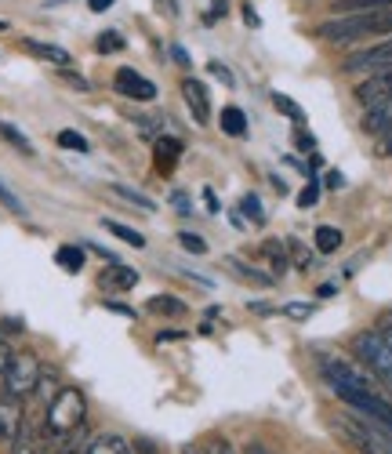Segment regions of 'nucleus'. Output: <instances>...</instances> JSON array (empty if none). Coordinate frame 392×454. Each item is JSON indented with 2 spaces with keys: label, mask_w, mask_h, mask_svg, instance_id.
<instances>
[{
  "label": "nucleus",
  "mask_w": 392,
  "mask_h": 454,
  "mask_svg": "<svg viewBox=\"0 0 392 454\" xmlns=\"http://www.w3.org/2000/svg\"><path fill=\"white\" fill-rule=\"evenodd\" d=\"M208 454H237V450H232V443H229V440H215V443L208 447Z\"/></svg>",
  "instance_id": "e433bc0d"
},
{
  "label": "nucleus",
  "mask_w": 392,
  "mask_h": 454,
  "mask_svg": "<svg viewBox=\"0 0 392 454\" xmlns=\"http://www.w3.org/2000/svg\"><path fill=\"white\" fill-rule=\"evenodd\" d=\"M225 262H229V270H232V273H240L244 280H255V284H272V277L258 273L255 266H244V262H240V258H225Z\"/></svg>",
  "instance_id": "393cba45"
},
{
  "label": "nucleus",
  "mask_w": 392,
  "mask_h": 454,
  "mask_svg": "<svg viewBox=\"0 0 392 454\" xmlns=\"http://www.w3.org/2000/svg\"><path fill=\"white\" fill-rule=\"evenodd\" d=\"M55 262H59L66 273H81L84 270V251L81 247H59L55 251Z\"/></svg>",
  "instance_id": "aec40b11"
},
{
  "label": "nucleus",
  "mask_w": 392,
  "mask_h": 454,
  "mask_svg": "<svg viewBox=\"0 0 392 454\" xmlns=\"http://www.w3.org/2000/svg\"><path fill=\"white\" fill-rule=\"evenodd\" d=\"M8 360H12V353L4 349V342H0V371H4V364H8Z\"/></svg>",
  "instance_id": "c03bdc74"
},
{
  "label": "nucleus",
  "mask_w": 392,
  "mask_h": 454,
  "mask_svg": "<svg viewBox=\"0 0 392 454\" xmlns=\"http://www.w3.org/2000/svg\"><path fill=\"white\" fill-rule=\"evenodd\" d=\"M218 12H222V15H225V0H215V8H211V15H208V19H215V15H218Z\"/></svg>",
  "instance_id": "a18cd8bd"
},
{
  "label": "nucleus",
  "mask_w": 392,
  "mask_h": 454,
  "mask_svg": "<svg viewBox=\"0 0 392 454\" xmlns=\"http://www.w3.org/2000/svg\"><path fill=\"white\" fill-rule=\"evenodd\" d=\"M352 349H357V356L371 367V374H378L381 382L392 386V342L388 338H381L378 331H364L352 338Z\"/></svg>",
  "instance_id": "7ed1b4c3"
},
{
  "label": "nucleus",
  "mask_w": 392,
  "mask_h": 454,
  "mask_svg": "<svg viewBox=\"0 0 392 454\" xmlns=\"http://www.w3.org/2000/svg\"><path fill=\"white\" fill-rule=\"evenodd\" d=\"M317 197H320V182L312 178L302 193H298V207H317Z\"/></svg>",
  "instance_id": "c756f323"
},
{
  "label": "nucleus",
  "mask_w": 392,
  "mask_h": 454,
  "mask_svg": "<svg viewBox=\"0 0 392 454\" xmlns=\"http://www.w3.org/2000/svg\"><path fill=\"white\" fill-rule=\"evenodd\" d=\"M222 131L232 135V138H244L247 135V121H244V113L237 106H225L222 109Z\"/></svg>",
  "instance_id": "dca6fc26"
},
{
  "label": "nucleus",
  "mask_w": 392,
  "mask_h": 454,
  "mask_svg": "<svg viewBox=\"0 0 392 454\" xmlns=\"http://www.w3.org/2000/svg\"><path fill=\"white\" fill-rule=\"evenodd\" d=\"M312 240H317V251H320V254H334V251L341 247V230H334V225H320Z\"/></svg>",
  "instance_id": "f3484780"
},
{
  "label": "nucleus",
  "mask_w": 392,
  "mask_h": 454,
  "mask_svg": "<svg viewBox=\"0 0 392 454\" xmlns=\"http://www.w3.org/2000/svg\"><path fill=\"white\" fill-rule=\"evenodd\" d=\"M55 454H88L84 447H76V443H66V447H59Z\"/></svg>",
  "instance_id": "58836bf2"
},
{
  "label": "nucleus",
  "mask_w": 392,
  "mask_h": 454,
  "mask_svg": "<svg viewBox=\"0 0 392 454\" xmlns=\"http://www.w3.org/2000/svg\"><path fill=\"white\" fill-rule=\"evenodd\" d=\"M59 145L62 149H73V153H88V149H91L81 131H59Z\"/></svg>",
  "instance_id": "a878e982"
},
{
  "label": "nucleus",
  "mask_w": 392,
  "mask_h": 454,
  "mask_svg": "<svg viewBox=\"0 0 392 454\" xmlns=\"http://www.w3.org/2000/svg\"><path fill=\"white\" fill-rule=\"evenodd\" d=\"M4 393H12V396H26V393H33L36 386H41V364H36V356H29V353H12V360L4 364Z\"/></svg>",
  "instance_id": "20e7f679"
},
{
  "label": "nucleus",
  "mask_w": 392,
  "mask_h": 454,
  "mask_svg": "<svg viewBox=\"0 0 392 454\" xmlns=\"http://www.w3.org/2000/svg\"><path fill=\"white\" fill-rule=\"evenodd\" d=\"M280 313L291 317V320H309V317H312V306H309V301H287Z\"/></svg>",
  "instance_id": "c85d7f7f"
},
{
  "label": "nucleus",
  "mask_w": 392,
  "mask_h": 454,
  "mask_svg": "<svg viewBox=\"0 0 392 454\" xmlns=\"http://www.w3.org/2000/svg\"><path fill=\"white\" fill-rule=\"evenodd\" d=\"M208 69H211V73H215V77H218V81H222V84H232V73H229V69H225V66H222V62H211V66H208Z\"/></svg>",
  "instance_id": "c9c22d12"
},
{
  "label": "nucleus",
  "mask_w": 392,
  "mask_h": 454,
  "mask_svg": "<svg viewBox=\"0 0 392 454\" xmlns=\"http://www.w3.org/2000/svg\"><path fill=\"white\" fill-rule=\"evenodd\" d=\"M178 240H182V247H185V251H196V254H204V251H208L204 237H192V233H178Z\"/></svg>",
  "instance_id": "473e14b6"
},
{
  "label": "nucleus",
  "mask_w": 392,
  "mask_h": 454,
  "mask_svg": "<svg viewBox=\"0 0 392 454\" xmlns=\"http://www.w3.org/2000/svg\"><path fill=\"white\" fill-rule=\"evenodd\" d=\"M357 98L371 109V106H378V102H388L392 98V69H378L374 77H367L360 88H357Z\"/></svg>",
  "instance_id": "6e6552de"
},
{
  "label": "nucleus",
  "mask_w": 392,
  "mask_h": 454,
  "mask_svg": "<svg viewBox=\"0 0 392 454\" xmlns=\"http://www.w3.org/2000/svg\"><path fill=\"white\" fill-rule=\"evenodd\" d=\"M240 207H244V215H247L255 225H262V222H265V211H262L258 197H244V200H240Z\"/></svg>",
  "instance_id": "7c9ffc66"
},
{
  "label": "nucleus",
  "mask_w": 392,
  "mask_h": 454,
  "mask_svg": "<svg viewBox=\"0 0 392 454\" xmlns=\"http://www.w3.org/2000/svg\"><path fill=\"white\" fill-rule=\"evenodd\" d=\"M262 258H269V266L277 270V273H284L287 270V251L277 244V240H269V244H262Z\"/></svg>",
  "instance_id": "5701e85b"
},
{
  "label": "nucleus",
  "mask_w": 392,
  "mask_h": 454,
  "mask_svg": "<svg viewBox=\"0 0 392 454\" xmlns=\"http://www.w3.org/2000/svg\"><path fill=\"white\" fill-rule=\"evenodd\" d=\"M19 429H22V396L4 393L0 396V443L15 440Z\"/></svg>",
  "instance_id": "1a4fd4ad"
},
{
  "label": "nucleus",
  "mask_w": 392,
  "mask_h": 454,
  "mask_svg": "<svg viewBox=\"0 0 392 454\" xmlns=\"http://www.w3.org/2000/svg\"><path fill=\"white\" fill-rule=\"evenodd\" d=\"M88 8H91L95 15H102V12H109V8H113V0H88Z\"/></svg>",
  "instance_id": "4c0bfd02"
},
{
  "label": "nucleus",
  "mask_w": 392,
  "mask_h": 454,
  "mask_svg": "<svg viewBox=\"0 0 392 454\" xmlns=\"http://www.w3.org/2000/svg\"><path fill=\"white\" fill-rule=\"evenodd\" d=\"M378 334H381V338H388V342H392V309L378 317Z\"/></svg>",
  "instance_id": "f704fd0d"
},
{
  "label": "nucleus",
  "mask_w": 392,
  "mask_h": 454,
  "mask_svg": "<svg viewBox=\"0 0 392 454\" xmlns=\"http://www.w3.org/2000/svg\"><path fill=\"white\" fill-rule=\"evenodd\" d=\"M44 440L48 436H41L36 429H19L15 433V440H12V454H44Z\"/></svg>",
  "instance_id": "f8f14e48"
},
{
  "label": "nucleus",
  "mask_w": 392,
  "mask_h": 454,
  "mask_svg": "<svg viewBox=\"0 0 392 454\" xmlns=\"http://www.w3.org/2000/svg\"><path fill=\"white\" fill-rule=\"evenodd\" d=\"M298 149H312V135H305V131H298Z\"/></svg>",
  "instance_id": "a19ab883"
},
{
  "label": "nucleus",
  "mask_w": 392,
  "mask_h": 454,
  "mask_svg": "<svg viewBox=\"0 0 392 454\" xmlns=\"http://www.w3.org/2000/svg\"><path fill=\"white\" fill-rule=\"evenodd\" d=\"M121 48H124V36H121V33H113V29H109V33H102V36H98V51H102V55L121 51Z\"/></svg>",
  "instance_id": "cd10ccee"
},
{
  "label": "nucleus",
  "mask_w": 392,
  "mask_h": 454,
  "mask_svg": "<svg viewBox=\"0 0 392 454\" xmlns=\"http://www.w3.org/2000/svg\"><path fill=\"white\" fill-rule=\"evenodd\" d=\"M182 98H185L196 124H211V95H208V88L200 81H192V77L182 81Z\"/></svg>",
  "instance_id": "0eeeda50"
},
{
  "label": "nucleus",
  "mask_w": 392,
  "mask_h": 454,
  "mask_svg": "<svg viewBox=\"0 0 392 454\" xmlns=\"http://www.w3.org/2000/svg\"><path fill=\"white\" fill-rule=\"evenodd\" d=\"M22 51L36 55V59H48L55 66H69V51L59 48V44H44V41H22Z\"/></svg>",
  "instance_id": "ddd939ff"
},
{
  "label": "nucleus",
  "mask_w": 392,
  "mask_h": 454,
  "mask_svg": "<svg viewBox=\"0 0 392 454\" xmlns=\"http://www.w3.org/2000/svg\"><path fill=\"white\" fill-rule=\"evenodd\" d=\"M0 138H4V142H12L15 149H22V153H33V145H29V138L15 128V124H4V121H0Z\"/></svg>",
  "instance_id": "b1692460"
},
{
  "label": "nucleus",
  "mask_w": 392,
  "mask_h": 454,
  "mask_svg": "<svg viewBox=\"0 0 392 454\" xmlns=\"http://www.w3.org/2000/svg\"><path fill=\"white\" fill-rule=\"evenodd\" d=\"M0 204H4L8 211H15V215H26V207H22V200L12 193V189L4 185V182H0Z\"/></svg>",
  "instance_id": "2f4dec72"
},
{
  "label": "nucleus",
  "mask_w": 392,
  "mask_h": 454,
  "mask_svg": "<svg viewBox=\"0 0 392 454\" xmlns=\"http://www.w3.org/2000/svg\"><path fill=\"white\" fill-rule=\"evenodd\" d=\"M244 454H272L269 447H262V443H247V450Z\"/></svg>",
  "instance_id": "79ce46f5"
},
{
  "label": "nucleus",
  "mask_w": 392,
  "mask_h": 454,
  "mask_svg": "<svg viewBox=\"0 0 392 454\" xmlns=\"http://www.w3.org/2000/svg\"><path fill=\"white\" fill-rule=\"evenodd\" d=\"M84 393L81 389H59L55 393V400L48 403V419H44V433H48V440L55 436H69V433H76L81 429V422H84Z\"/></svg>",
  "instance_id": "f03ea898"
},
{
  "label": "nucleus",
  "mask_w": 392,
  "mask_h": 454,
  "mask_svg": "<svg viewBox=\"0 0 392 454\" xmlns=\"http://www.w3.org/2000/svg\"><path fill=\"white\" fill-rule=\"evenodd\" d=\"M109 193H116L121 200H131V204L142 207V211H156V204H153L145 193H138V189H131V185H109Z\"/></svg>",
  "instance_id": "412c9836"
},
{
  "label": "nucleus",
  "mask_w": 392,
  "mask_h": 454,
  "mask_svg": "<svg viewBox=\"0 0 392 454\" xmlns=\"http://www.w3.org/2000/svg\"><path fill=\"white\" fill-rule=\"evenodd\" d=\"M204 200H208V207H211V211H218V197H215V189H204Z\"/></svg>",
  "instance_id": "ea45409f"
},
{
  "label": "nucleus",
  "mask_w": 392,
  "mask_h": 454,
  "mask_svg": "<svg viewBox=\"0 0 392 454\" xmlns=\"http://www.w3.org/2000/svg\"><path fill=\"white\" fill-rule=\"evenodd\" d=\"M272 106H277V109H284V113H287V117H291L294 124H302V121H305V113H302V106H298L294 98L280 95V91H277V95H272Z\"/></svg>",
  "instance_id": "bb28decb"
},
{
  "label": "nucleus",
  "mask_w": 392,
  "mask_h": 454,
  "mask_svg": "<svg viewBox=\"0 0 392 454\" xmlns=\"http://www.w3.org/2000/svg\"><path fill=\"white\" fill-rule=\"evenodd\" d=\"M109 309H113V313H124V317H135L128 306H121V301H109Z\"/></svg>",
  "instance_id": "37998d69"
},
{
  "label": "nucleus",
  "mask_w": 392,
  "mask_h": 454,
  "mask_svg": "<svg viewBox=\"0 0 392 454\" xmlns=\"http://www.w3.org/2000/svg\"><path fill=\"white\" fill-rule=\"evenodd\" d=\"M145 309L149 313H161V317H185V301L168 298V294H156V298L145 301Z\"/></svg>",
  "instance_id": "2eb2a0df"
},
{
  "label": "nucleus",
  "mask_w": 392,
  "mask_h": 454,
  "mask_svg": "<svg viewBox=\"0 0 392 454\" xmlns=\"http://www.w3.org/2000/svg\"><path fill=\"white\" fill-rule=\"evenodd\" d=\"M378 157H392V124L378 135Z\"/></svg>",
  "instance_id": "72a5a7b5"
},
{
  "label": "nucleus",
  "mask_w": 392,
  "mask_h": 454,
  "mask_svg": "<svg viewBox=\"0 0 392 454\" xmlns=\"http://www.w3.org/2000/svg\"><path fill=\"white\" fill-rule=\"evenodd\" d=\"M182 142L178 138H171V135H164V138H156L153 142V160H156V168H161L164 175L168 171H175V164H178V157H182Z\"/></svg>",
  "instance_id": "9b49d317"
},
{
  "label": "nucleus",
  "mask_w": 392,
  "mask_h": 454,
  "mask_svg": "<svg viewBox=\"0 0 392 454\" xmlns=\"http://www.w3.org/2000/svg\"><path fill=\"white\" fill-rule=\"evenodd\" d=\"M324 41L349 44V41H364V36H388L392 33V8H374V12H349L338 15L324 26H317Z\"/></svg>",
  "instance_id": "f257e3e1"
},
{
  "label": "nucleus",
  "mask_w": 392,
  "mask_h": 454,
  "mask_svg": "<svg viewBox=\"0 0 392 454\" xmlns=\"http://www.w3.org/2000/svg\"><path fill=\"white\" fill-rule=\"evenodd\" d=\"M345 69L349 73H378V69H392V36L388 41H381V44H374V48H364V51H357L349 62H345Z\"/></svg>",
  "instance_id": "39448f33"
},
{
  "label": "nucleus",
  "mask_w": 392,
  "mask_h": 454,
  "mask_svg": "<svg viewBox=\"0 0 392 454\" xmlns=\"http://www.w3.org/2000/svg\"><path fill=\"white\" fill-rule=\"evenodd\" d=\"M98 284L106 291H128V287L138 284V273L131 266H124V262H109V266L102 270V277H98Z\"/></svg>",
  "instance_id": "9d476101"
},
{
  "label": "nucleus",
  "mask_w": 392,
  "mask_h": 454,
  "mask_svg": "<svg viewBox=\"0 0 392 454\" xmlns=\"http://www.w3.org/2000/svg\"><path fill=\"white\" fill-rule=\"evenodd\" d=\"M88 454H131V447L121 440V436H98V440H91V447H88Z\"/></svg>",
  "instance_id": "a211bd4d"
},
{
  "label": "nucleus",
  "mask_w": 392,
  "mask_h": 454,
  "mask_svg": "<svg viewBox=\"0 0 392 454\" xmlns=\"http://www.w3.org/2000/svg\"><path fill=\"white\" fill-rule=\"evenodd\" d=\"M102 225H106L109 233H116V237H121L124 244H131V247H145V237H142V233H135L131 225H124V222H113V218H106Z\"/></svg>",
  "instance_id": "4be33fe9"
},
{
  "label": "nucleus",
  "mask_w": 392,
  "mask_h": 454,
  "mask_svg": "<svg viewBox=\"0 0 392 454\" xmlns=\"http://www.w3.org/2000/svg\"><path fill=\"white\" fill-rule=\"evenodd\" d=\"M113 88L121 91L124 98H135V102H153L156 98V84L153 81H145L142 73H135V69H116V77H113Z\"/></svg>",
  "instance_id": "423d86ee"
},
{
  "label": "nucleus",
  "mask_w": 392,
  "mask_h": 454,
  "mask_svg": "<svg viewBox=\"0 0 392 454\" xmlns=\"http://www.w3.org/2000/svg\"><path fill=\"white\" fill-rule=\"evenodd\" d=\"M182 454H208V450H196V447H185Z\"/></svg>",
  "instance_id": "de8ad7c7"
},
{
  "label": "nucleus",
  "mask_w": 392,
  "mask_h": 454,
  "mask_svg": "<svg viewBox=\"0 0 392 454\" xmlns=\"http://www.w3.org/2000/svg\"><path fill=\"white\" fill-rule=\"evenodd\" d=\"M374 8H392V0H334V12L349 15V12H374Z\"/></svg>",
  "instance_id": "6ab92c4d"
},
{
  "label": "nucleus",
  "mask_w": 392,
  "mask_h": 454,
  "mask_svg": "<svg viewBox=\"0 0 392 454\" xmlns=\"http://www.w3.org/2000/svg\"><path fill=\"white\" fill-rule=\"evenodd\" d=\"M244 19H247V22H251V26H258V15H255V12H251V4H247V8H244Z\"/></svg>",
  "instance_id": "49530a36"
},
{
  "label": "nucleus",
  "mask_w": 392,
  "mask_h": 454,
  "mask_svg": "<svg viewBox=\"0 0 392 454\" xmlns=\"http://www.w3.org/2000/svg\"><path fill=\"white\" fill-rule=\"evenodd\" d=\"M388 124H392V98H388V102H378V106H371V109H367V117H364V131L381 135Z\"/></svg>",
  "instance_id": "4468645a"
}]
</instances>
